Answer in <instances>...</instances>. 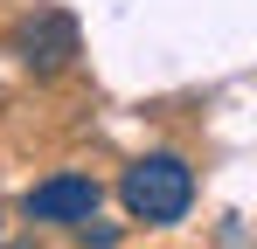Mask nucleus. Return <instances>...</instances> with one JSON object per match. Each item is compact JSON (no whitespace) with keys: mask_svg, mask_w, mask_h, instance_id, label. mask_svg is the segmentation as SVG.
Instances as JSON below:
<instances>
[{"mask_svg":"<svg viewBox=\"0 0 257 249\" xmlns=\"http://www.w3.org/2000/svg\"><path fill=\"white\" fill-rule=\"evenodd\" d=\"M118 201H125L132 222L174 228V222H188V208H195V166L181 160V152H146V160H132L125 173H118Z\"/></svg>","mask_w":257,"mask_h":249,"instance_id":"1","label":"nucleus"},{"mask_svg":"<svg viewBox=\"0 0 257 249\" xmlns=\"http://www.w3.org/2000/svg\"><path fill=\"white\" fill-rule=\"evenodd\" d=\"M14 56H21L28 76H63V70L77 62V21H70L63 7H35V14L14 28Z\"/></svg>","mask_w":257,"mask_h":249,"instance_id":"3","label":"nucleus"},{"mask_svg":"<svg viewBox=\"0 0 257 249\" xmlns=\"http://www.w3.org/2000/svg\"><path fill=\"white\" fill-rule=\"evenodd\" d=\"M97 201H104V187L90 180V173H49V180H35L28 194H21V214L35 222V228H84V222H97Z\"/></svg>","mask_w":257,"mask_h":249,"instance_id":"2","label":"nucleus"}]
</instances>
